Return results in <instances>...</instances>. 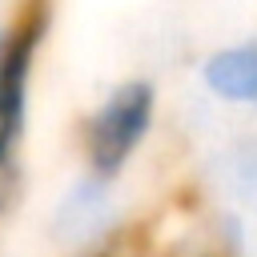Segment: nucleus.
Wrapping results in <instances>:
<instances>
[{
  "label": "nucleus",
  "instance_id": "obj_2",
  "mask_svg": "<svg viewBox=\"0 0 257 257\" xmlns=\"http://www.w3.org/2000/svg\"><path fill=\"white\" fill-rule=\"evenodd\" d=\"M161 124V84L145 72L108 84L76 124L80 169L120 185Z\"/></svg>",
  "mask_w": 257,
  "mask_h": 257
},
{
  "label": "nucleus",
  "instance_id": "obj_5",
  "mask_svg": "<svg viewBox=\"0 0 257 257\" xmlns=\"http://www.w3.org/2000/svg\"><path fill=\"white\" fill-rule=\"evenodd\" d=\"M213 185L221 193L217 205L253 213L257 209V133H237L213 157Z\"/></svg>",
  "mask_w": 257,
  "mask_h": 257
},
{
  "label": "nucleus",
  "instance_id": "obj_4",
  "mask_svg": "<svg viewBox=\"0 0 257 257\" xmlns=\"http://www.w3.org/2000/svg\"><path fill=\"white\" fill-rule=\"evenodd\" d=\"M205 100L257 116V36H241L209 48L193 72Z\"/></svg>",
  "mask_w": 257,
  "mask_h": 257
},
{
  "label": "nucleus",
  "instance_id": "obj_1",
  "mask_svg": "<svg viewBox=\"0 0 257 257\" xmlns=\"http://www.w3.org/2000/svg\"><path fill=\"white\" fill-rule=\"evenodd\" d=\"M48 32V4H0V217L16 209L24 189V145L32 124L36 60Z\"/></svg>",
  "mask_w": 257,
  "mask_h": 257
},
{
  "label": "nucleus",
  "instance_id": "obj_3",
  "mask_svg": "<svg viewBox=\"0 0 257 257\" xmlns=\"http://www.w3.org/2000/svg\"><path fill=\"white\" fill-rule=\"evenodd\" d=\"M116 233H120L116 185L76 169L48 213V241L68 257H104L112 253Z\"/></svg>",
  "mask_w": 257,
  "mask_h": 257
}]
</instances>
